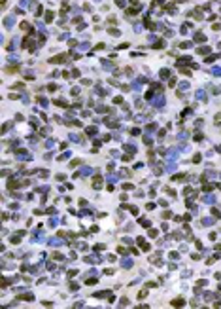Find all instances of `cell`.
Masks as SVG:
<instances>
[{
	"label": "cell",
	"mask_w": 221,
	"mask_h": 309,
	"mask_svg": "<svg viewBox=\"0 0 221 309\" xmlns=\"http://www.w3.org/2000/svg\"><path fill=\"white\" fill-rule=\"evenodd\" d=\"M15 157H17V159H30L32 155L28 154V152H25V150H17V152H15Z\"/></svg>",
	"instance_id": "1"
},
{
	"label": "cell",
	"mask_w": 221,
	"mask_h": 309,
	"mask_svg": "<svg viewBox=\"0 0 221 309\" xmlns=\"http://www.w3.org/2000/svg\"><path fill=\"white\" fill-rule=\"evenodd\" d=\"M85 262H87V264H98V262H100V258H98L97 254H93V256H89V254H87V256H85Z\"/></svg>",
	"instance_id": "2"
},
{
	"label": "cell",
	"mask_w": 221,
	"mask_h": 309,
	"mask_svg": "<svg viewBox=\"0 0 221 309\" xmlns=\"http://www.w3.org/2000/svg\"><path fill=\"white\" fill-rule=\"evenodd\" d=\"M153 104H155V108H161V106L164 104V97H163V95H159V97L155 99V103H153Z\"/></svg>",
	"instance_id": "3"
},
{
	"label": "cell",
	"mask_w": 221,
	"mask_h": 309,
	"mask_svg": "<svg viewBox=\"0 0 221 309\" xmlns=\"http://www.w3.org/2000/svg\"><path fill=\"white\" fill-rule=\"evenodd\" d=\"M49 245L51 247H61V245H64L61 239H57V237H53V239H49Z\"/></svg>",
	"instance_id": "4"
},
{
	"label": "cell",
	"mask_w": 221,
	"mask_h": 309,
	"mask_svg": "<svg viewBox=\"0 0 221 309\" xmlns=\"http://www.w3.org/2000/svg\"><path fill=\"white\" fill-rule=\"evenodd\" d=\"M93 188H97V190H98V188H102V178H100V177H97V178L93 180Z\"/></svg>",
	"instance_id": "5"
},
{
	"label": "cell",
	"mask_w": 221,
	"mask_h": 309,
	"mask_svg": "<svg viewBox=\"0 0 221 309\" xmlns=\"http://www.w3.org/2000/svg\"><path fill=\"white\" fill-rule=\"evenodd\" d=\"M91 173H93V169H91V167H83V169L79 171V175H83V177H85V175H91Z\"/></svg>",
	"instance_id": "6"
},
{
	"label": "cell",
	"mask_w": 221,
	"mask_h": 309,
	"mask_svg": "<svg viewBox=\"0 0 221 309\" xmlns=\"http://www.w3.org/2000/svg\"><path fill=\"white\" fill-rule=\"evenodd\" d=\"M183 303H185V302H183L181 298H180V300H174V302H172V305H174V307H183Z\"/></svg>",
	"instance_id": "7"
},
{
	"label": "cell",
	"mask_w": 221,
	"mask_h": 309,
	"mask_svg": "<svg viewBox=\"0 0 221 309\" xmlns=\"http://www.w3.org/2000/svg\"><path fill=\"white\" fill-rule=\"evenodd\" d=\"M121 265H123V267H130V265H132V260L125 258V260H121Z\"/></svg>",
	"instance_id": "8"
},
{
	"label": "cell",
	"mask_w": 221,
	"mask_h": 309,
	"mask_svg": "<svg viewBox=\"0 0 221 309\" xmlns=\"http://www.w3.org/2000/svg\"><path fill=\"white\" fill-rule=\"evenodd\" d=\"M125 150H128V152L136 154V146H134V144H127V146H125Z\"/></svg>",
	"instance_id": "9"
},
{
	"label": "cell",
	"mask_w": 221,
	"mask_h": 309,
	"mask_svg": "<svg viewBox=\"0 0 221 309\" xmlns=\"http://www.w3.org/2000/svg\"><path fill=\"white\" fill-rule=\"evenodd\" d=\"M204 203H216V197L214 195H206L204 197Z\"/></svg>",
	"instance_id": "10"
},
{
	"label": "cell",
	"mask_w": 221,
	"mask_h": 309,
	"mask_svg": "<svg viewBox=\"0 0 221 309\" xmlns=\"http://www.w3.org/2000/svg\"><path fill=\"white\" fill-rule=\"evenodd\" d=\"M19 298H21V300H32V298H34V296H32V294H30V292H26V294H21V296H19Z\"/></svg>",
	"instance_id": "11"
},
{
	"label": "cell",
	"mask_w": 221,
	"mask_h": 309,
	"mask_svg": "<svg viewBox=\"0 0 221 309\" xmlns=\"http://www.w3.org/2000/svg\"><path fill=\"white\" fill-rule=\"evenodd\" d=\"M174 169H176V165H174V163H168V165L164 167V171H166V173H172Z\"/></svg>",
	"instance_id": "12"
},
{
	"label": "cell",
	"mask_w": 221,
	"mask_h": 309,
	"mask_svg": "<svg viewBox=\"0 0 221 309\" xmlns=\"http://www.w3.org/2000/svg\"><path fill=\"white\" fill-rule=\"evenodd\" d=\"M195 40H196V42H204V40H206V36H204V34H195Z\"/></svg>",
	"instance_id": "13"
},
{
	"label": "cell",
	"mask_w": 221,
	"mask_h": 309,
	"mask_svg": "<svg viewBox=\"0 0 221 309\" xmlns=\"http://www.w3.org/2000/svg\"><path fill=\"white\" fill-rule=\"evenodd\" d=\"M13 23H15V19H11V17H10V19H6V27H11Z\"/></svg>",
	"instance_id": "14"
},
{
	"label": "cell",
	"mask_w": 221,
	"mask_h": 309,
	"mask_svg": "<svg viewBox=\"0 0 221 309\" xmlns=\"http://www.w3.org/2000/svg\"><path fill=\"white\" fill-rule=\"evenodd\" d=\"M97 133V127H89L87 129V135H95Z\"/></svg>",
	"instance_id": "15"
},
{
	"label": "cell",
	"mask_w": 221,
	"mask_h": 309,
	"mask_svg": "<svg viewBox=\"0 0 221 309\" xmlns=\"http://www.w3.org/2000/svg\"><path fill=\"white\" fill-rule=\"evenodd\" d=\"M140 224H142V226H146V228H147V226H149L151 222H149V220H146V218H142V220H140Z\"/></svg>",
	"instance_id": "16"
},
{
	"label": "cell",
	"mask_w": 221,
	"mask_h": 309,
	"mask_svg": "<svg viewBox=\"0 0 221 309\" xmlns=\"http://www.w3.org/2000/svg\"><path fill=\"white\" fill-rule=\"evenodd\" d=\"M46 21H53V13H51V11L46 13Z\"/></svg>",
	"instance_id": "17"
},
{
	"label": "cell",
	"mask_w": 221,
	"mask_h": 309,
	"mask_svg": "<svg viewBox=\"0 0 221 309\" xmlns=\"http://www.w3.org/2000/svg\"><path fill=\"white\" fill-rule=\"evenodd\" d=\"M53 258H55V260H64V256H62V254H59V252H55Z\"/></svg>",
	"instance_id": "18"
},
{
	"label": "cell",
	"mask_w": 221,
	"mask_h": 309,
	"mask_svg": "<svg viewBox=\"0 0 221 309\" xmlns=\"http://www.w3.org/2000/svg\"><path fill=\"white\" fill-rule=\"evenodd\" d=\"M214 188V184H204V192H210Z\"/></svg>",
	"instance_id": "19"
},
{
	"label": "cell",
	"mask_w": 221,
	"mask_h": 309,
	"mask_svg": "<svg viewBox=\"0 0 221 309\" xmlns=\"http://www.w3.org/2000/svg\"><path fill=\"white\" fill-rule=\"evenodd\" d=\"M178 258H180L178 252H170V260H178Z\"/></svg>",
	"instance_id": "20"
},
{
	"label": "cell",
	"mask_w": 221,
	"mask_h": 309,
	"mask_svg": "<svg viewBox=\"0 0 221 309\" xmlns=\"http://www.w3.org/2000/svg\"><path fill=\"white\" fill-rule=\"evenodd\" d=\"M70 140H74V142H79V137H77V135H70Z\"/></svg>",
	"instance_id": "21"
},
{
	"label": "cell",
	"mask_w": 221,
	"mask_h": 309,
	"mask_svg": "<svg viewBox=\"0 0 221 309\" xmlns=\"http://www.w3.org/2000/svg\"><path fill=\"white\" fill-rule=\"evenodd\" d=\"M187 87H189V83H187V82H183V83H180V89H187Z\"/></svg>",
	"instance_id": "22"
},
{
	"label": "cell",
	"mask_w": 221,
	"mask_h": 309,
	"mask_svg": "<svg viewBox=\"0 0 221 309\" xmlns=\"http://www.w3.org/2000/svg\"><path fill=\"white\" fill-rule=\"evenodd\" d=\"M202 222H204V224H206V226H208V224H212V222H214V218H204V220H202Z\"/></svg>",
	"instance_id": "23"
},
{
	"label": "cell",
	"mask_w": 221,
	"mask_h": 309,
	"mask_svg": "<svg viewBox=\"0 0 221 309\" xmlns=\"http://www.w3.org/2000/svg\"><path fill=\"white\" fill-rule=\"evenodd\" d=\"M115 4H117L119 8H123V6H125V0H115Z\"/></svg>",
	"instance_id": "24"
},
{
	"label": "cell",
	"mask_w": 221,
	"mask_h": 309,
	"mask_svg": "<svg viewBox=\"0 0 221 309\" xmlns=\"http://www.w3.org/2000/svg\"><path fill=\"white\" fill-rule=\"evenodd\" d=\"M110 34H113V36H117V34H119V30H115V28H110Z\"/></svg>",
	"instance_id": "25"
},
{
	"label": "cell",
	"mask_w": 221,
	"mask_h": 309,
	"mask_svg": "<svg viewBox=\"0 0 221 309\" xmlns=\"http://www.w3.org/2000/svg\"><path fill=\"white\" fill-rule=\"evenodd\" d=\"M178 138H180V140H185V138H187V133H181V135H180Z\"/></svg>",
	"instance_id": "26"
},
{
	"label": "cell",
	"mask_w": 221,
	"mask_h": 309,
	"mask_svg": "<svg viewBox=\"0 0 221 309\" xmlns=\"http://www.w3.org/2000/svg\"><path fill=\"white\" fill-rule=\"evenodd\" d=\"M212 214H214L216 218H219V210H217V209H214V210H212Z\"/></svg>",
	"instance_id": "27"
}]
</instances>
